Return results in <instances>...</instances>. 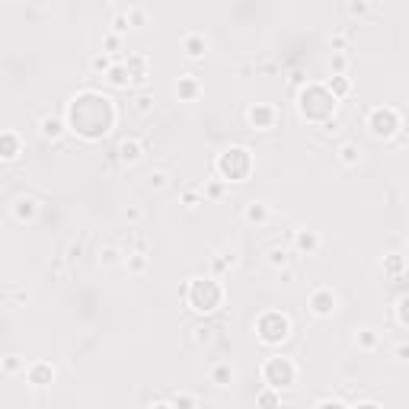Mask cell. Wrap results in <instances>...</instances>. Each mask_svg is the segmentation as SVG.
Here are the masks:
<instances>
[{
	"mask_svg": "<svg viewBox=\"0 0 409 409\" xmlns=\"http://www.w3.org/2000/svg\"><path fill=\"white\" fill-rule=\"evenodd\" d=\"M211 170H215V176H221L224 182H246V176H250V170H253V157L246 147L230 144L215 157Z\"/></svg>",
	"mask_w": 409,
	"mask_h": 409,
	"instance_id": "6da1fadb",
	"label": "cell"
},
{
	"mask_svg": "<svg viewBox=\"0 0 409 409\" xmlns=\"http://www.w3.org/2000/svg\"><path fill=\"white\" fill-rule=\"evenodd\" d=\"M224 301V291L221 284H218V278H192L186 288V304L189 310L201 313V317H211V313L221 307Z\"/></svg>",
	"mask_w": 409,
	"mask_h": 409,
	"instance_id": "7a4b0ae2",
	"label": "cell"
},
{
	"mask_svg": "<svg viewBox=\"0 0 409 409\" xmlns=\"http://www.w3.org/2000/svg\"><path fill=\"white\" fill-rule=\"evenodd\" d=\"M403 128V112L396 106H375L367 109V132L377 141H390Z\"/></svg>",
	"mask_w": 409,
	"mask_h": 409,
	"instance_id": "3957f363",
	"label": "cell"
},
{
	"mask_svg": "<svg viewBox=\"0 0 409 409\" xmlns=\"http://www.w3.org/2000/svg\"><path fill=\"white\" fill-rule=\"evenodd\" d=\"M256 329H259V339H263L265 346H282V342L291 339V320L284 317V313H278V310L263 313L259 323H256Z\"/></svg>",
	"mask_w": 409,
	"mask_h": 409,
	"instance_id": "277c9868",
	"label": "cell"
},
{
	"mask_svg": "<svg viewBox=\"0 0 409 409\" xmlns=\"http://www.w3.org/2000/svg\"><path fill=\"white\" fill-rule=\"evenodd\" d=\"M263 381L275 390L291 387V384L298 381V365H294L291 358H284V355H272L263 365Z\"/></svg>",
	"mask_w": 409,
	"mask_h": 409,
	"instance_id": "5b68a950",
	"label": "cell"
},
{
	"mask_svg": "<svg viewBox=\"0 0 409 409\" xmlns=\"http://www.w3.org/2000/svg\"><path fill=\"white\" fill-rule=\"evenodd\" d=\"M307 310H310V317L317 320H329L339 313V294L329 288V284H317L310 291V298H307Z\"/></svg>",
	"mask_w": 409,
	"mask_h": 409,
	"instance_id": "8992f818",
	"label": "cell"
},
{
	"mask_svg": "<svg viewBox=\"0 0 409 409\" xmlns=\"http://www.w3.org/2000/svg\"><path fill=\"white\" fill-rule=\"evenodd\" d=\"M246 125L253 132H275L278 128V109L269 103H253L246 109Z\"/></svg>",
	"mask_w": 409,
	"mask_h": 409,
	"instance_id": "52a82bcc",
	"label": "cell"
},
{
	"mask_svg": "<svg viewBox=\"0 0 409 409\" xmlns=\"http://www.w3.org/2000/svg\"><path fill=\"white\" fill-rule=\"evenodd\" d=\"M144 153H147V144L141 138H122L115 144V151H112V160L122 163V167H138L141 160H144Z\"/></svg>",
	"mask_w": 409,
	"mask_h": 409,
	"instance_id": "ba28073f",
	"label": "cell"
},
{
	"mask_svg": "<svg viewBox=\"0 0 409 409\" xmlns=\"http://www.w3.org/2000/svg\"><path fill=\"white\" fill-rule=\"evenodd\" d=\"M221 333H224V320H205V323L192 326L189 339H192V346H199V348H211V346L221 342Z\"/></svg>",
	"mask_w": 409,
	"mask_h": 409,
	"instance_id": "9c48e42d",
	"label": "cell"
},
{
	"mask_svg": "<svg viewBox=\"0 0 409 409\" xmlns=\"http://www.w3.org/2000/svg\"><path fill=\"white\" fill-rule=\"evenodd\" d=\"M39 211H42V201L35 195H16L13 205H10V218L16 224H35L39 221Z\"/></svg>",
	"mask_w": 409,
	"mask_h": 409,
	"instance_id": "30bf717a",
	"label": "cell"
},
{
	"mask_svg": "<svg viewBox=\"0 0 409 409\" xmlns=\"http://www.w3.org/2000/svg\"><path fill=\"white\" fill-rule=\"evenodd\" d=\"M291 250L298 256H317L323 250V237L317 230H307V227H294L291 230Z\"/></svg>",
	"mask_w": 409,
	"mask_h": 409,
	"instance_id": "8fae6325",
	"label": "cell"
},
{
	"mask_svg": "<svg viewBox=\"0 0 409 409\" xmlns=\"http://www.w3.org/2000/svg\"><path fill=\"white\" fill-rule=\"evenodd\" d=\"M240 218H243V224H250V227H263L272 218V205L265 199H250L240 208Z\"/></svg>",
	"mask_w": 409,
	"mask_h": 409,
	"instance_id": "7c38bea8",
	"label": "cell"
},
{
	"mask_svg": "<svg viewBox=\"0 0 409 409\" xmlns=\"http://www.w3.org/2000/svg\"><path fill=\"white\" fill-rule=\"evenodd\" d=\"M68 122H64L61 115H51V112H45L42 118H39V138L42 141H51V144H58V141L68 134Z\"/></svg>",
	"mask_w": 409,
	"mask_h": 409,
	"instance_id": "4fadbf2b",
	"label": "cell"
},
{
	"mask_svg": "<svg viewBox=\"0 0 409 409\" xmlns=\"http://www.w3.org/2000/svg\"><path fill=\"white\" fill-rule=\"evenodd\" d=\"M180 49L189 61H201V58L208 55V35L205 32H182Z\"/></svg>",
	"mask_w": 409,
	"mask_h": 409,
	"instance_id": "5bb4252c",
	"label": "cell"
},
{
	"mask_svg": "<svg viewBox=\"0 0 409 409\" xmlns=\"http://www.w3.org/2000/svg\"><path fill=\"white\" fill-rule=\"evenodd\" d=\"M208 384H211V387H218V390L234 387V384H237L234 365H230V361H211V365H208Z\"/></svg>",
	"mask_w": 409,
	"mask_h": 409,
	"instance_id": "9a60e30c",
	"label": "cell"
},
{
	"mask_svg": "<svg viewBox=\"0 0 409 409\" xmlns=\"http://www.w3.org/2000/svg\"><path fill=\"white\" fill-rule=\"evenodd\" d=\"M23 381L29 384V387H35V390H42V387H51L55 384V367L49 365V361H32L29 365V371H26V377Z\"/></svg>",
	"mask_w": 409,
	"mask_h": 409,
	"instance_id": "2e32d148",
	"label": "cell"
},
{
	"mask_svg": "<svg viewBox=\"0 0 409 409\" xmlns=\"http://www.w3.org/2000/svg\"><path fill=\"white\" fill-rule=\"evenodd\" d=\"M109 87H115V90H128V87H134V74L132 68L125 64V58H115V64L109 68V74L103 77Z\"/></svg>",
	"mask_w": 409,
	"mask_h": 409,
	"instance_id": "e0dca14e",
	"label": "cell"
},
{
	"mask_svg": "<svg viewBox=\"0 0 409 409\" xmlns=\"http://www.w3.org/2000/svg\"><path fill=\"white\" fill-rule=\"evenodd\" d=\"M294 256H298V253L291 250V243H275V246L265 250V265H269L272 272H278V269H284V265H294Z\"/></svg>",
	"mask_w": 409,
	"mask_h": 409,
	"instance_id": "ac0fdd59",
	"label": "cell"
},
{
	"mask_svg": "<svg viewBox=\"0 0 409 409\" xmlns=\"http://www.w3.org/2000/svg\"><path fill=\"white\" fill-rule=\"evenodd\" d=\"M125 263V250L118 243H99L96 246V265L99 269H118Z\"/></svg>",
	"mask_w": 409,
	"mask_h": 409,
	"instance_id": "d6986e66",
	"label": "cell"
},
{
	"mask_svg": "<svg viewBox=\"0 0 409 409\" xmlns=\"http://www.w3.org/2000/svg\"><path fill=\"white\" fill-rule=\"evenodd\" d=\"M170 186H173V170L170 167H153L151 173L144 176V192H151V195L167 192Z\"/></svg>",
	"mask_w": 409,
	"mask_h": 409,
	"instance_id": "ffe728a7",
	"label": "cell"
},
{
	"mask_svg": "<svg viewBox=\"0 0 409 409\" xmlns=\"http://www.w3.org/2000/svg\"><path fill=\"white\" fill-rule=\"evenodd\" d=\"M352 346L358 348V352H377V348H381V333H377L375 326H358V329H355L352 333Z\"/></svg>",
	"mask_w": 409,
	"mask_h": 409,
	"instance_id": "44dd1931",
	"label": "cell"
},
{
	"mask_svg": "<svg viewBox=\"0 0 409 409\" xmlns=\"http://www.w3.org/2000/svg\"><path fill=\"white\" fill-rule=\"evenodd\" d=\"M201 96V80L195 74H180L176 80V99L180 103H195Z\"/></svg>",
	"mask_w": 409,
	"mask_h": 409,
	"instance_id": "7402d4cb",
	"label": "cell"
},
{
	"mask_svg": "<svg viewBox=\"0 0 409 409\" xmlns=\"http://www.w3.org/2000/svg\"><path fill=\"white\" fill-rule=\"evenodd\" d=\"M125 64L132 68V74H134V87H138V90H144L147 77H151V58H147L144 51H138V55H128Z\"/></svg>",
	"mask_w": 409,
	"mask_h": 409,
	"instance_id": "603a6c76",
	"label": "cell"
},
{
	"mask_svg": "<svg viewBox=\"0 0 409 409\" xmlns=\"http://www.w3.org/2000/svg\"><path fill=\"white\" fill-rule=\"evenodd\" d=\"M237 265H240V250H237V246H224V250H218L215 256H211L215 275H224V272L237 269Z\"/></svg>",
	"mask_w": 409,
	"mask_h": 409,
	"instance_id": "cb8c5ba5",
	"label": "cell"
},
{
	"mask_svg": "<svg viewBox=\"0 0 409 409\" xmlns=\"http://www.w3.org/2000/svg\"><path fill=\"white\" fill-rule=\"evenodd\" d=\"M122 269H125L128 275H134V278H144L147 272H151V253L128 250L125 253V263H122Z\"/></svg>",
	"mask_w": 409,
	"mask_h": 409,
	"instance_id": "d4e9b609",
	"label": "cell"
},
{
	"mask_svg": "<svg viewBox=\"0 0 409 409\" xmlns=\"http://www.w3.org/2000/svg\"><path fill=\"white\" fill-rule=\"evenodd\" d=\"M361 153H365V151H361L358 141H342V144L336 147V160H339V163H342L346 170H355V167H358V163H361Z\"/></svg>",
	"mask_w": 409,
	"mask_h": 409,
	"instance_id": "484cf974",
	"label": "cell"
},
{
	"mask_svg": "<svg viewBox=\"0 0 409 409\" xmlns=\"http://www.w3.org/2000/svg\"><path fill=\"white\" fill-rule=\"evenodd\" d=\"M23 151H26V144L20 141V134H16V132H4V134H0V157L7 160V163H13Z\"/></svg>",
	"mask_w": 409,
	"mask_h": 409,
	"instance_id": "4316f807",
	"label": "cell"
},
{
	"mask_svg": "<svg viewBox=\"0 0 409 409\" xmlns=\"http://www.w3.org/2000/svg\"><path fill=\"white\" fill-rule=\"evenodd\" d=\"M26 371H29V365L23 355H4L0 358V375L4 377H26Z\"/></svg>",
	"mask_w": 409,
	"mask_h": 409,
	"instance_id": "83f0119b",
	"label": "cell"
},
{
	"mask_svg": "<svg viewBox=\"0 0 409 409\" xmlns=\"http://www.w3.org/2000/svg\"><path fill=\"white\" fill-rule=\"evenodd\" d=\"M153 106H157V96H153V90H147V87H144V90H138V93H134V99H132V109L134 112H138V115H153Z\"/></svg>",
	"mask_w": 409,
	"mask_h": 409,
	"instance_id": "f1b7e54d",
	"label": "cell"
},
{
	"mask_svg": "<svg viewBox=\"0 0 409 409\" xmlns=\"http://www.w3.org/2000/svg\"><path fill=\"white\" fill-rule=\"evenodd\" d=\"M352 42H355L352 29H336V32H329V39H326L329 51H352Z\"/></svg>",
	"mask_w": 409,
	"mask_h": 409,
	"instance_id": "f546056e",
	"label": "cell"
},
{
	"mask_svg": "<svg viewBox=\"0 0 409 409\" xmlns=\"http://www.w3.org/2000/svg\"><path fill=\"white\" fill-rule=\"evenodd\" d=\"M205 201H208V199H205L201 186H195V189H182V192H180V205H182L186 211H199L201 205H205Z\"/></svg>",
	"mask_w": 409,
	"mask_h": 409,
	"instance_id": "4dcf8cb0",
	"label": "cell"
},
{
	"mask_svg": "<svg viewBox=\"0 0 409 409\" xmlns=\"http://www.w3.org/2000/svg\"><path fill=\"white\" fill-rule=\"evenodd\" d=\"M348 70H352V51H333V58H329V74L348 77Z\"/></svg>",
	"mask_w": 409,
	"mask_h": 409,
	"instance_id": "1f68e13d",
	"label": "cell"
},
{
	"mask_svg": "<svg viewBox=\"0 0 409 409\" xmlns=\"http://www.w3.org/2000/svg\"><path fill=\"white\" fill-rule=\"evenodd\" d=\"M346 13L352 20H367L375 13V0H346Z\"/></svg>",
	"mask_w": 409,
	"mask_h": 409,
	"instance_id": "d6a6232c",
	"label": "cell"
},
{
	"mask_svg": "<svg viewBox=\"0 0 409 409\" xmlns=\"http://www.w3.org/2000/svg\"><path fill=\"white\" fill-rule=\"evenodd\" d=\"M109 32H115V35H128V32H132V16H128V7H125V10H115V13H112Z\"/></svg>",
	"mask_w": 409,
	"mask_h": 409,
	"instance_id": "836d02e7",
	"label": "cell"
},
{
	"mask_svg": "<svg viewBox=\"0 0 409 409\" xmlns=\"http://www.w3.org/2000/svg\"><path fill=\"white\" fill-rule=\"evenodd\" d=\"M90 74H96V77H106L109 74V68L115 64V58L112 55H106V51H96V55H90Z\"/></svg>",
	"mask_w": 409,
	"mask_h": 409,
	"instance_id": "e575fe53",
	"label": "cell"
},
{
	"mask_svg": "<svg viewBox=\"0 0 409 409\" xmlns=\"http://www.w3.org/2000/svg\"><path fill=\"white\" fill-rule=\"evenodd\" d=\"M84 256H87V240H84V237H80V240H70L68 250H64V259H68V265H77Z\"/></svg>",
	"mask_w": 409,
	"mask_h": 409,
	"instance_id": "d590c367",
	"label": "cell"
},
{
	"mask_svg": "<svg viewBox=\"0 0 409 409\" xmlns=\"http://www.w3.org/2000/svg\"><path fill=\"white\" fill-rule=\"evenodd\" d=\"M144 215H147V211H144V205H141V201H132V205H125V211H122V218H125V224L132 230L144 221Z\"/></svg>",
	"mask_w": 409,
	"mask_h": 409,
	"instance_id": "8d00e7d4",
	"label": "cell"
},
{
	"mask_svg": "<svg viewBox=\"0 0 409 409\" xmlns=\"http://www.w3.org/2000/svg\"><path fill=\"white\" fill-rule=\"evenodd\" d=\"M326 90L333 93L336 99L348 96V90H352V80H348V77H333V74H329V80H326Z\"/></svg>",
	"mask_w": 409,
	"mask_h": 409,
	"instance_id": "74e56055",
	"label": "cell"
},
{
	"mask_svg": "<svg viewBox=\"0 0 409 409\" xmlns=\"http://www.w3.org/2000/svg\"><path fill=\"white\" fill-rule=\"evenodd\" d=\"M122 42H125V35H115V32H106L103 35V51L112 58H122Z\"/></svg>",
	"mask_w": 409,
	"mask_h": 409,
	"instance_id": "f35d334b",
	"label": "cell"
},
{
	"mask_svg": "<svg viewBox=\"0 0 409 409\" xmlns=\"http://www.w3.org/2000/svg\"><path fill=\"white\" fill-rule=\"evenodd\" d=\"M403 269H406V259H403V256H387V259H384V272H387L390 278H403Z\"/></svg>",
	"mask_w": 409,
	"mask_h": 409,
	"instance_id": "ab89813d",
	"label": "cell"
},
{
	"mask_svg": "<svg viewBox=\"0 0 409 409\" xmlns=\"http://www.w3.org/2000/svg\"><path fill=\"white\" fill-rule=\"evenodd\" d=\"M128 16H132V29H147L151 26V13L144 7H128Z\"/></svg>",
	"mask_w": 409,
	"mask_h": 409,
	"instance_id": "60d3db41",
	"label": "cell"
},
{
	"mask_svg": "<svg viewBox=\"0 0 409 409\" xmlns=\"http://www.w3.org/2000/svg\"><path fill=\"white\" fill-rule=\"evenodd\" d=\"M390 358L400 361V365H409V339H396L390 346Z\"/></svg>",
	"mask_w": 409,
	"mask_h": 409,
	"instance_id": "b9f144b4",
	"label": "cell"
},
{
	"mask_svg": "<svg viewBox=\"0 0 409 409\" xmlns=\"http://www.w3.org/2000/svg\"><path fill=\"white\" fill-rule=\"evenodd\" d=\"M201 192H205V199H208V201L224 199V180H208L205 186H201Z\"/></svg>",
	"mask_w": 409,
	"mask_h": 409,
	"instance_id": "7bdbcfd3",
	"label": "cell"
},
{
	"mask_svg": "<svg viewBox=\"0 0 409 409\" xmlns=\"http://www.w3.org/2000/svg\"><path fill=\"white\" fill-rule=\"evenodd\" d=\"M339 132H342V115H329L326 122H320V134H326V138H333Z\"/></svg>",
	"mask_w": 409,
	"mask_h": 409,
	"instance_id": "ee69618b",
	"label": "cell"
},
{
	"mask_svg": "<svg viewBox=\"0 0 409 409\" xmlns=\"http://www.w3.org/2000/svg\"><path fill=\"white\" fill-rule=\"evenodd\" d=\"M256 403H263V406H282V403H288L282 394H272L269 384H265V390H259L256 394Z\"/></svg>",
	"mask_w": 409,
	"mask_h": 409,
	"instance_id": "f6af8a7d",
	"label": "cell"
},
{
	"mask_svg": "<svg viewBox=\"0 0 409 409\" xmlns=\"http://www.w3.org/2000/svg\"><path fill=\"white\" fill-rule=\"evenodd\" d=\"M275 278H278V282H282V284H298L301 272L294 269V265H284V269H278V272H275Z\"/></svg>",
	"mask_w": 409,
	"mask_h": 409,
	"instance_id": "bcb514c9",
	"label": "cell"
},
{
	"mask_svg": "<svg viewBox=\"0 0 409 409\" xmlns=\"http://www.w3.org/2000/svg\"><path fill=\"white\" fill-rule=\"evenodd\" d=\"M313 406H352V400H346V396H339V394H329V396L313 400Z\"/></svg>",
	"mask_w": 409,
	"mask_h": 409,
	"instance_id": "7dc6e473",
	"label": "cell"
},
{
	"mask_svg": "<svg viewBox=\"0 0 409 409\" xmlns=\"http://www.w3.org/2000/svg\"><path fill=\"white\" fill-rule=\"evenodd\" d=\"M278 74H282L278 61H259L256 64V77H278Z\"/></svg>",
	"mask_w": 409,
	"mask_h": 409,
	"instance_id": "c3c4849f",
	"label": "cell"
},
{
	"mask_svg": "<svg viewBox=\"0 0 409 409\" xmlns=\"http://www.w3.org/2000/svg\"><path fill=\"white\" fill-rule=\"evenodd\" d=\"M170 400H173V406H199L201 396H195V394H173Z\"/></svg>",
	"mask_w": 409,
	"mask_h": 409,
	"instance_id": "681fc988",
	"label": "cell"
},
{
	"mask_svg": "<svg viewBox=\"0 0 409 409\" xmlns=\"http://www.w3.org/2000/svg\"><path fill=\"white\" fill-rule=\"evenodd\" d=\"M288 87H291V90H304V87H307L304 70H298V68H294L291 74H288Z\"/></svg>",
	"mask_w": 409,
	"mask_h": 409,
	"instance_id": "f907efd6",
	"label": "cell"
},
{
	"mask_svg": "<svg viewBox=\"0 0 409 409\" xmlns=\"http://www.w3.org/2000/svg\"><path fill=\"white\" fill-rule=\"evenodd\" d=\"M396 320H400L403 326H409V294L400 298V304H396Z\"/></svg>",
	"mask_w": 409,
	"mask_h": 409,
	"instance_id": "816d5d0a",
	"label": "cell"
},
{
	"mask_svg": "<svg viewBox=\"0 0 409 409\" xmlns=\"http://www.w3.org/2000/svg\"><path fill=\"white\" fill-rule=\"evenodd\" d=\"M237 77H243V80L256 77V61H253V64H240V68H237Z\"/></svg>",
	"mask_w": 409,
	"mask_h": 409,
	"instance_id": "f5cc1de1",
	"label": "cell"
},
{
	"mask_svg": "<svg viewBox=\"0 0 409 409\" xmlns=\"http://www.w3.org/2000/svg\"><path fill=\"white\" fill-rule=\"evenodd\" d=\"M403 282H409V259H406V269H403Z\"/></svg>",
	"mask_w": 409,
	"mask_h": 409,
	"instance_id": "db71d44e",
	"label": "cell"
}]
</instances>
